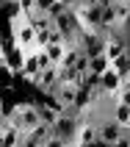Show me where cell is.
I'll list each match as a JSON object with an SVG mask.
<instances>
[{"label": "cell", "mask_w": 130, "mask_h": 147, "mask_svg": "<svg viewBox=\"0 0 130 147\" xmlns=\"http://www.w3.org/2000/svg\"><path fill=\"white\" fill-rule=\"evenodd\" d=\"M111 69V58L105 56V53H100V56H89V72L94 75H103Z\"/></svg>", "instance_id": "obj_10"}, {"label": "cell", "mask_w": 130, "mask_h": 147, "mask_svg": "<svg viewBox=\"0 0 130 147\" xmlns=\"http://www.w3.org/2000/svg\"><path fill=\"white\" fill-rule=\"evenodd\" d=\"M8 119H11V125H14L17 131H22V133H31L33 128L42 125V117H39L36 103H17L14 114L8 117Z\"/></svg>", "instance_id": "obj_1"}, {"label": "cell", "mask_w": 130, "mask_h": 147, "mask_svg": "<svg viewBox=\"0 0 130 147\" xmlns=\"http://www.w3.org/2000/svg\"><path fill=\"white\" fill-rule=\"evenodd\" d=\"M6 3H8V0H0V6H6Z\"/></svg>", "instance_id": "obj_16"}, {"label": "cell", "mask_w": 130, "mask_h": 147, "mask_svg": "<svg viewBox=\"0 0 130 147\" xmlns=\"http://www.w3.org/2000/svg\"><path fill=\"white\" fill-rule=\"evenodd\" d=\"M33 86L39 92H44V94H50V92H56L58 86H61V67H47V69H42L39 75H36V81H33Z\"/></svg>", "instance_id": "obj_3"}, {"label": "cell", "mask_w": 130, "mask_h": 147, "mask_svg": "<svg viewBox=\"0 0 130 147\" xmlns=\"http://www.w3.org/2000/svg\"><path fill=\"white\" fill-rule=\"evenodd\" d=\"M39 50L42 47H36V50H31V53H28V58H25V64H22V81H36V75L42 72V61H39Z\"/></svg>", "instance_id": "obj_7"}, {"label": "cell", "mask_w": 130, "mask_h": 147, "mask_svg": "<svg viewBox=\"0 0 130 147\" xmlns=\"http://www.w3.org/2000/svg\"><path fill=\"white\" fill-rule=\"evenodd\" d=\"M125 89H127V92H130V78H127V81H125Z\"/></svg>", "instance_id": "obj_14"}, {"label": "cell", "mask_w": 130, "mask_h": 147, "mask_svg": "<svg viewBox=\"0 0 130 147\" xmlns=\"http://www.w3.org/2000/svg\"><path fill=\"white\" fill-rule=\"evenodd\" d=\"M36 108H39V117H42V125H47V128H53V125L58 122V111L53 106H47V103H36Z\"/></svg>", "instance_id": "obj_11"}, {"label": "cell", "mask_w": 130, "mask_h": 147, "mask_svg": "<svg viewBox=\"0 0 130 147\" xmlns=\"http://www.w3.org/2000/svg\"><path fill=\"white\" fill-rule=\"evenodd\" d=\"M80 122H83V114H78L75 108H66L64 114L58 117V122L53 125V133H56V136H61L64 142H69V144H72V142L78 139Z\"/></svg>", "instance_id": "obj_2"}, {"label": "cell", "mask_w": 130, "mask_h": 147, "mask_svg": "<svg viewBox=\"0 0 130 147\" xmlns=\"http://www.w3.org/2000/svg\"><path fill=\"white\" fill-rule=\"evenodd\" d=\"M42 50L47 53L50 64H56V67H61V64H64V56H66V45H56V42H50L47 47H42Z\"/></svg>", "instance_id": "obj_9"}, {"label": "cell", "mask_w": 130, "mask_h": 147, "mask_svg": "<svg viewBox=\"0 0 130 147\" xmlns=\"http://www.w3.org/2000/svg\"><path fill=\"white\" fill-rule=\"evenodd\" d=\"M0 36H3V31H0Z\"/></svg>", "instance_id": "obj_18"}, {"label": "cell", "mask_w": 130, "mask_h": 147, "mask_svg": "<svg viewBox=\"0 0 130 147\" xmlns=\"http://www.w3.org/2000/svg\"><path fill=\"white\" fill-rule=\"evenodd\" d=\"M66 147H80V144H78V142H72V144H66Z\"/></svg>", "instance_id": "obj_15"}, {"label": "cell", "mask_w": 130, "mask_h": 147, "mask_svg": "<svg viewBox=\"0 0 130 147\" xmlns=\"http://www.w3.org/2000/svg\"><path fill=\"white\" fill-rule=\"evenodd\" d=\"M3 58H6V67H8V69H11L14 75H19V72H22L25 58H28V53H25L22 47H17L14 42L8 39V42H6V56H3Z\"/></svg>", "instance_id": "obj_5"}, {"label": "cell", "mask_w": 130, "mask_h": 147, "mask_svg": "<svg viewBox=\"0 0 130 147\" xmlns=\"http://www.w3.org/2000/svg\"><path fill=\"white\" fill-rule=\"evenodd\" d=\"M111 119H116L119 125H125V128H130V106H125V103H116L114 100V106H111Z\"/></svg>", "instance_id": "obj_8"}, {"label": "cell", "mask_w": 130, "mask_h": 147, "mask_svg": "<svg viewBox=\"0 0 130 147\" xmlns=\"http://www.w3.org/2000/svg\"><path fill=\"white\" fill-rule=\"evenodd\" d=\"M125 3H127V8H130V0H125Z\"/></svg>", "instance_id": "obj_17"}, {"label": "cell", "mask_w": 130, "mask_h": 147, "mask_svg": "<svg viewBox=\"0 0 130 147\" xmlns=\"http://www.w3.org/2000/svg\"><path fill=\"white\" fill-rule=\"evenodd\" d=\"M75 69H78V72H89V56H86V53H80V56H78V64H75Z\"/></svg>", "instance_id": "obj_12"}, {"label": "cell", "mask_w": 130, "mask_h": 147, "mask_svg": "<svg viewBox=\"0 0 130 147\" xmlns=\"http://www.w3.org/2000/svg\"><path fill=\"white\" fill-rule=\"evenodd\" d=\"M125 86V78L116 69H108V72L100 75V89H103V94H111V97H116L119 92H122Z\"/></svg>", "instance_id": "obj_6"}, {"label": "cell", "mask_w": 130, "mask_h": 147, "mask_svg": "<svg viewBox=\"0 0 130 147\" xmlns=\"http://www.w3.org/2000/svg\"><path fill=\"white\" fill-rule=\"evenodd\" d=\"M66 144H69V142H64L61 136H56V133H53V136L44 142V147H66Z\"/></svg>", "instance_id": "obj_13"}, {"label": "cell", "mask_w": 130, "mask_h": 147, "mask_svg": "<svg viewBox=\"0 0 130 147\" xmlns=\"http://www.w3.org/2000/svg\"><path fill=\"white\" fill-rule=\"evenodd\" d=\"M125 131H127V128L119 125L116 119H111V114H105V117H100V119H97V133H100V139H103V142H111V144H114L116 139H122V136H125Z\"/></svg>", "instance_id": "obj_4"}]
</instances>
